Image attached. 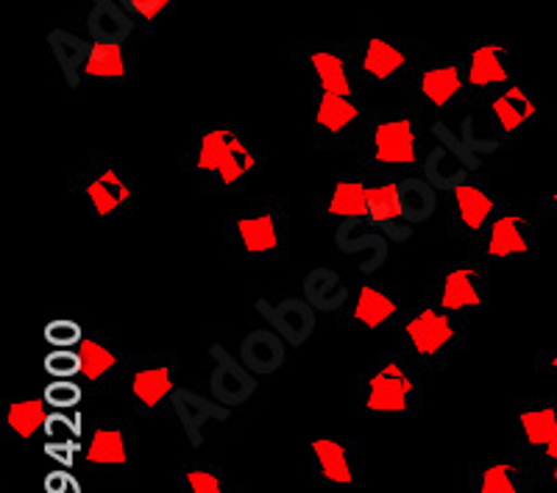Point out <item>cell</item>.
Masks as SVG:
<instances>
[{"instance_id":"34","label":"cell","mask_w":557,"mask_h":493,"mask_svg":"<svg viewBox=\"0 0 557 493\" xmlns=\"http://www.w3.org/2000/svg\"><path fill=\"white\" fill-rule=\"evenodd\" d=\"M253 168H257V153L243 143L240 134H232V143H228L226 159H223L221 171H218V178H221L223 184H237L243 176H248Z\"/></svg>"},{"instance_id":"30","label":"cell","mask_w":557,"mask_h":493,"mask_svg":"<svg viewBox=\"0 0 557 493\" xmlns=\"http://www.w3.org/2000/svg\"><path fill=\"white\" fill-rule=\"evenodd\" d=\"M366 201H368V187L355 178H337L332 187L330 204L326 212L335 218H366Z\"/></svg>"},{"instance_id":"1","label":"cell","mask_w":557,"mask_h":493,"mask_svg":"<svg viewBox=\"0 0 557 493\" xmlns=\"http://www.w3.org/2000/svg\"><path fill=\"white\" fill-rule=\"evenodd\" d=\"M209 357H212V373H209L212 398L226 407L246 405L248 398L257 393V373L248 371L246 362L237 360L221 343H212Z\"/></svg>"},{"instance_id":"29","label":"cell","mask_w":557,"mask_h":493,"mask_svg":"<svg viewBox=\"0 0 557 493\" xmlns=\"http://www.w3.org/2000/svg\"><path fill=\"white\" fill-rule=\"evenodd\" d=\"M237 237L248 254H268L278 246V229L273 215H251L237 221Z\"/></svg>"},{"instance_id":"18","label":"cell","mask_w":557,"mask_h":493,"mask_svg":"<svg viewBox=\"0 0 557 493\" xmlns=\"http://www.w3.org/2000/svg\"><path fill=\"white\" fill-rule=\"evenodd\" d=\"M87 198L92 209H96V215L107 218L121 207H126L128 198H132V184L117 171L107 168V171H101L87 184Z\"/></svg>"},{"instance_id":"10","label":"cell","mask_w":557,"mask_h":493,"mask_svg":"<svg viewBox=\"0 0 557 493\" xmlns=\"http://www.w3.org/2000/svg\"><path fill=\"white\" fill-rule=\"evenodd\" d=\"M407 337H410L418 355L435 357L437 352L449 346V341L455 337V326H451V318L446 312L421 310L407 323Z\"/></svg>"},{"instance_id":"8","label":"cell","mask_w":557,"mask_h":493,"mask_svg":"<svg viewBox=\"0 0 557 493\" xmlns=\"http://www.w3.org/2000/svg\"><path fill=\"white\" fill-rule=\"evenodd\" d=\"M510 82V67H507V45L482 42L471 51L466 64V84L474 89L505 87Z\"/></svg>"},{"instance_id":"32","label":"cell","mask_w":557,"mask_h":493,"mask_svg":"<svg viewBox=\"0 0 557 493\" xmlns=\"http://www.w3.org/2000/svg\"><path fill=\"white\" fill-rule=\"evenodd\" d=\"M7 424L9 430L17 437H37L39 432L48 427V418H45L42 402H34V398H20V402H12L7 412Z\"/></svg>"},{"instance_id":"19","label":"cell","mask_w":557,"mask_h":493,"mask_svg":"<svg viewBox=\"0 0 557 493\" xmlns=\"http://www.w3.org/2000/svg\"><path fill=\"white\" fill-rule=\"evenodd\" d=\"M487 254L496 260L507 257H524L530 254V241L524 234V218L519 215H502L496 218L491 234H487Z\"/></svg>"},{"instance_id":"21","label":"cell","mask_w":557,"mask_h":493,"mask_svg":"<svg viewBox=\"0 0 557 493\" xmlns=\"http://www.w3.org/2000/svg\"><path fill=\"white\" fill-rule=\"evenodd\" d=\"M441 304L444 310L460 312L471 310V307H480L482 293L476 287V273L471 268H455V271L446 273L444 279V293H441Z\"/></svg>"},{"instance_id":"13","label":"cell","mask_w":557,"mask_h":493,"mask_svg":"<svg viewBox=\"0 0 557 493\" xmlns=\"http://www.w3.org/2000/svg\"><path fill=\"white\" fill-rule=\"evenodd\" d=\"M469 171H474L455 148L449 146H441L426 157L424 162V178L435 187V190H446V193H455L460 184H466V176Z\"/></svg>"},{"instance_id":"9","label":"cell","mask_w":557,"mask_h":493,"mask_svg":"<svg viewBox=\"0 0 557 493\" xmlns=\"http://www.w3.org/2000/svg\"><path fill=\"white\" fill-rule=\"evenodd\" d=\"M374 157L385 164L416 162V128L405 118L385 121L374 128Z\"/></svg>"},{"instance_id":"40","label":"cell","mask_w":557,"mask_h":493,"mask_svg":"<svg viewBox=\"0 0 557 493\" xmlns=\"http://www.w3.org/2000/svg\"><path fill=\"white\" fill-rule=\"evenodd\" d=\"M546 457H549V460L557 466V432H555V437H552V441L546 443Z\"/></svg>"},{"instance_id":"3","label":"cell","mask_w":557,"mask_h":493,"mask_svg":"<svg viewBox=\"0 0 557 493\" xmlns=\"http://www.w3.org/2000/svg\"><path fill=\"white\" fill-rule=\"evenodd\" d=\"M253 310L271 323V329H276L278 335L285 337L287 346L301 348L310 341L312 332H315L318 310L305 296L282 298L278 304H271L268 298H257Z\"/></svg>"},{"instance_id":"42","label":"cell","mask_w":557,"mask_h":493,"mask_svg":"<svg viewBox=\"0 0 557 493\" xmlns=\"http://www.w3.org/2000/svg\"><path fill=\"white\" fill-rule=\"evenodd\" d=\"M552 204H555V212H557V193H552Z\"/></svg>"},{"instance_id":"6","label":"cell","mask_w":557,"mask_h":493,"mask_svg":"<svg viewBox=\"0 0 557 493\" xmlns=\"http://www.w3.org/2000/svg\"><path fill=\"white\" fill-rule=\"evenodd\" d=\"M366 218L374 223L391 243H407L412 237V223L401 221L399 190H396V184H376V187H368Z\"/></svg>"},{"instance_id":"5","label":"cell","mask_w":557,"mask_h":493,"mask_svg":"<svg viewBox=\"0 0 557 493\" xmlns=\"http://www.w3.org/2000/svg\"><path fill=\"white\" fill-rule=\"evenodd\" d=\"M412 380L401 362H385L368 380V410L371 412H405L410 407Z\"/></svg>"},{"instance_id":"7","label":"cell","mask_w":557,"mask_h":493,"mask_svg":"<svg viewBox=\"0 0 557 493\" xmlns=\"http://www.w3.org/2000/svg\"><path fill=\"white\" fill-rule=\"evenodd\" d=\"M240 360L257 377L276 373L287 360V343L276 329H253L240 341Z\"/></svg>"},{"instance_id":"28","label":"cell","mask_w":557,"mask_h":493,"mask_svg":"<svg viewBox=\"0 0 557 493\" xmlns=\"http://www.w3.org/2000/svg\"><path fill=\"white\" fill-rule=\"evenodd\" d=\"M360 118V109L348 96H335V93H321V101L315 109V123L330 134H341Z\"/></svg>"},{"instance_id":"12","label":"cell","mask_w":557,"mask_h":493,"mask_svg":"<svg viewBox=\"0 0 557 493\" xmlns=\"http://www.w3.org/2000/svg\"><path fill=\"white\" fill-rule=\"evenodd\" d=\"M301 296L318 312H341L348 301V287L332 268H312L301 282Z\"/></svg>"},{"instance_id":"37","label":"cell","mask_w":557,"mask_h":493,"mask_svg":"<svg viewBox=\"0 0 557 493\" xmlns=\"http://www.w3.org/2000/svg\"><path fill=\"white\" fill-rule=\"evenodd\" d=\"M480 493H521L513 480V466H507V463L487 466L480 480Z\"/></svg>"},{"instance_id":"26","label":"cell","mask_w":557,"mask_h":493,"mask_svg":"<svg viewBox=\"0 0 557 493\" xmlns=\"http://www.w3.org/2000/svg\"><path fill=\"white\" fill-rule=\"evenodd\" d=\"M310 64L315 70V78L323 93L351 98V78H348V67L343 57H337L335 51H312Z\"/></svg>"},{"instance_id":"15","label":"cell","mask_w":557,"mask_h":493,"mask_svg":"<svg viewBox=\"0 0 557 493\" xmlns=\"http://www.w3.org/2000/svg\"><path fill=\"white\" fill-rule=\"evenodd\" d=\"M407 67V53L399 45L382 37H368L366 51H362V73L371 76L374 82H387V78L399 76Z\"/></svg>"},{"instance_id":"17","label":"cell","mask_w":557,"mask_h":493,"mask_svg":"<svg viewBox=\"0 0 557 493\" xmlns=\"http://www.w3.org/2000/svg\"><path fill=\"white\" fill-rule=\"evenodd\" d=\"M48 45H51V53L57 59L59 70H62L64 82L76 89L78 82H82V67L87 62L89 45L87 39L76 37V34L64 32V28H57V32L48 34Z\"/></svg>"},{"instance_id":"11","label":"cell","mask_w":557,"mask_h":493,"mask_svg":"<svg viewBox=\"0 0 557 493\" xmlns=\"http://www.w3.org/2000/svg\"><path fill=\"white\" fill-rule=\"evenodd\" d=\"M87 32L92 42L126 45V39L134 34V20L121 3L114 0H96L87 14Z\"/></svg>"},{"instance_id":"16","label":"cell","mask_w":557,"mask_h":493,"mask_svg":"<svg viewBox=\"0 0 557 493\" xmlns=\"http://www.w3.org/2000/svg\"><path fill=\"white\" fill-rule=\"evenodd\" d=\"M399 190V212L407 223H426L437 212V190L426 178H401L396 184Z\"/></svg>"},{"instance_id":"4","label":"cell","mask_w":557,"mask_h":493,"mask_svg":"<svg viewBox=\"0 0 557 493\" xmlns=\"http://www.w3.org/2000/svg\"><path fill=\"white\" fill-rule=\"evenodd\" d=\"M171 407L193 449H201L203 427L212 424V421H226L228 412H232V407L221 405L215 398L201 396V393L196 391H187V387H176V391H173Z\"/></svg>"},{"instance_id":"31","label":"cell","mask_w":557,"mask_h":493,"mask_svg":"<svg viewBox=\"0 0 557 493\" xmlns=\"http://www.w3.org/2000/svg\"><path fill=\"white\" fill-rule=\"evenodd\" d=\"M396 316V301L376 287H360L355 298V318L368 329H380Z\"/></svg>"},{"instance_id":"25","label":"cell","mask_w":557,"mask_h":493,"mask_svg":"<svg viewBox=\"0 0 557 493\" xmlns=\"http://www.w3.org/2000/svg\"><path fill=\"white\" fill-rule=\"evenodd\" d=\"M173 391H176V385H173V377L168 368L153 366V368H146V371L134 373L132 393L139 405H146V407L162 405L165 398L173 396Z\"/></svg>"},{"instance_id":"33","label":"cell","mask_w":557,"mask_h":493,"mask_svg":"<svg viewBox=\"0 0 557 493\" xmlns=\"http://www.w3.org/2000/svg\"><path fill=\"white\" fill-rule=\"evenodd\" d=\"M519 427L524 432V441L530 446L546 449V443L555 437L557 432V410L555 407H535V410H524L519 416Z\"/></svg>"},{"instance_id":"22","label":"cell","mask_w":557,"mask_h":493,"mask_svg":"<svg viewBox=\"0 0 557 493\" xmlns=\"http://www.w3.org/2000/svg\"><path fill=\"white\" fill-rule=\"evenodd\" d=\"M312 455H315L323 480L335 482V485H351L355 482V471H351L343 443L332 441V437H315L312 441Z\"/></svg>"},{"instance_id":"23","label":"cell","mask_w":557,"mask_h":493,"mask_svg":"<svg viewBox=\"0 0 557 493\" xmlns=\"http://www.w3.org/2000/svg\"><path fill=\"white\" fill-rule=\"evenodd\" d=\"M84 457L92 466H126V437L117 430H96L84 441Z\"/></svg>"},{"instance_id":"38","label":"cell","mask_w":557,"mask_h":493,"mask_svg":"<svg viewBox=\"0 0 557 493\" xmlns=\"http://www.w3.org/2000/svg\"><path fill=\"white\" fill-rule=\"evenodd\" d=\"M117 3H121L132 17L146 20V23L159 20L168 12V7H171V0H117Z\"/></svg>"},{"instance_id":"41","label":"cell","mask_w":557,"mask_h":493,"mask_svg":"<svg viewBox=\"0 0 557 493\" xmlns=\"http://www.w3.org/2000/svg\"><path fill=\"white\" fill-rule=\"evenodd\" d=\"M552 368H555V373H557V352H555V357H552Z\"/></svg>"},{"instance_id":"39","label":"cell","mask_w":557,"mask_h":493,"mask_svg":"<svg viewBox=\"0 0 557 493\" xmlns=\"http://www.w3.org/2000/svg\"><path fill=\"white\" fill-rule=\"evenodd\" d=\"M184 480H187L193 493H223L221 480L212 471H203V468H190Z\"/></svg>"},{"instance_id":"20","label":"cell","mask_w":557,"mask_h":493,"mask_svg":"<svg viewBox=\"0 0 557 493\" xmlns=\"http://www.w3.org/2000/svg\"><path fill=\"white\" fill-rule=\"evenodd\" d=\"M494 118L505 134L519 132L535 118V98L524 87H507L494 101Z\"/></svg>"},{"instance_id":"24","label":"cell","mask_w":557,"mask_h":493,"mask_svg":"<svg viewBox=\"0 0 557 493\" xmlns=\"http://www.w3.org/2000/svg\"><path fill=\"white\" fill-rule=\"evenodd\" d=\"M455 204H457V215H460L462 226L466 229H482L491 215H494V198L487 196L485 190L474 187V184H460L455 193Z\"/></svg>"},{"instance_id":"2","label":"cell","mask_w":557,"mask_h":493,"mask_svg":"<svg viewBox=\"0 0 557 493\" xmlns=\"http://www.w3.org/2000/svg\"><path fill=\"white\" fill-rule=\"evenodd\" d=\"M335 246L348 257H362L357 268L366 276L380 271L391 254V241L368 218H343L335 229Z\"/></svg>"},{"instance_id":"27","label":"cell","mask_w":557,"mask_h":493,"mask_svg":"<svg viewBox=\"0 0 557 493\" xmlns=\"http://www.w3.org/2000/svg\"><path fill=\"white\" fill-rule=\"evenodd\" d=\"M82 76L87 78H123L126 76V53L123 45L92 42L89 45L87 62L82 67Z\"/></svg>"},{"instance_id":"35","label":"cell","mask_w":557,"mask_h":493,"mask_svg":"<svg viewBox=\"0 0 557 493\" xmlns=\"http://www.w3.org/2000/svg\"><path fill=\"white\" fill-rule=\"evenodd\" d=\"M232 134L235 132H228V128H209V132H203L201 143H198V153H196L198 171H207V173L221 171V164L228 151V143H232Z\"/></svg>"},{"instance_id":"36","label":"cell","mask_w":557,"mask_h":493,"mask_svg":"<svg viewBox=\"0 0 557 493\" xmlns=\"http://www.w3.org/2000/svg\"><path fill=\"white\" fill-rule=\"evenodd\" d=\"M78 360H82L84 380H101V377H107V373L112 371L117 357L98 341H87V337H84V341L78 343Z\"/></svg>"},{"instance_id":"14","label":"cell","mask_w":557,"mask_h":493,"mask_svg":"<svg viewBox=\"0 0 557 493\" xmlns=\"http://www.w3.org/2000/svg\"><path fill=\"white\" fill-rule=\"evenodd\" d=\"M462 87H466V73L457 64H435V67H426L418 78V89L432 107L451 103L460 96Z\"/></svg>"}]
</instances>
